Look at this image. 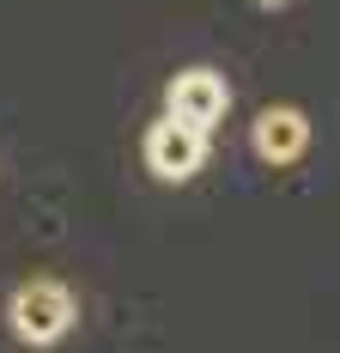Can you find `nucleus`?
<instances>
[{"label":"nucleus","instance_id":"f257e3e1","mask_svg":"<svg viewBox=\"0 0 340 353\" xmlns=\"http://www.w3.org/2000/svg\"><path fill=\"white\" fill-rule=\"evenodd\" d=\"M73 317H79V305H73V292L61 281H31V286H19L12 305H6V323H12V335L25 347H55L73 329Z\"/></svg>","mask_w":340,"mask_h":353},{"label":"nucleus","instance_id":"f03ea898","mask_svg":"<svg viewBox=\"0 0 340 353\" xmlns=\"http://www.w3.org/2000/svg\"><path fill=\"white\" fill-rule=\"evenodd\" d=\"M164 116L213 134V128L231 116V85H225V73L219 68H182L170 79V92H164Z\"/></svg>","mask_w":340,"mask_h":353},{"label":"nucleus","instance_id":"7ed1b4c3","mask_svg":"<svg viewBox=\"0 0 340 353\" xmlns=\"http://www.w3.org/2000/svg\"><path fill=\"white\" fill-rule=\"evenodd\" d=\"M140 159H146V171L158 183H189L206 165V134L189 128V122H176V116H158L146 128V141H140Z\"/></svg>","mask_w":340,"mask_h":353},{"label":"nucleus","instance_id":"20e7f679","mask_svg":"<svg viewBox=\"0 0 340 353\" xmlns=\"http://www.w3.org/2000/svg\"><path fill=\"white\" fill-rule=\"evenodd\" d=\"M249 152L273 165V171H286V165H298L310 152V116L298 104H268L255 122H249Z\"/></svg>","mask_w":340,"mask_h":353},{"label":"nucleus","instance_id":"39448f33","mask_svg":"<svg viewBox=\"0 0 340 353\" xmlns=\"http://www.w3.org/2000/svg\"><path fill=\"white\" fill-rule=\"evenodd\" d=\"M255 6H262V12H279V6H292V0H255Z\"/></svg>","mask_w":340,"mask_h":353}]
</instances>
